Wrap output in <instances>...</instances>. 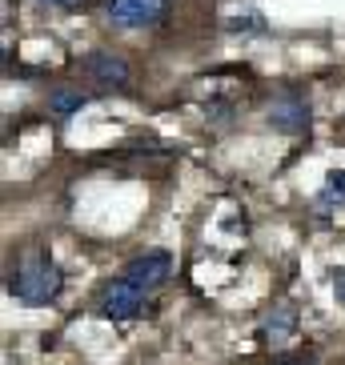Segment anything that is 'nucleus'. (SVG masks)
<instances>
[{
  "label": "nucleus",
  "mask_w": 345,
  "mask_h": 365,
  "mask_svg": "<svg viewBox=\"0 0 345 365\" xmlns=\"http://www.w3.org/2000/svg\"><path fill=\"white\" fill-rule=\"evenodd\" d=\"M85 73L93 76L101 88H113V93H120V88L129 85V65L113 53H93L85 61Z\"/></svg>",
  "instance_id": "obj_5"
},
{
  "label": "nucleus",
  "mask_w": 345,
  "mask_h": 365,
  "mask_svg": "<svg viewBox=\"0 0 345 365\" xmlns=\"http://www.w3.org/2000/svg\"><path fill=\"white\" fill-rule=\"evenodd\" d=\"M48 105H53L61 117H68V113H76V108L85 105V93H73V88H56L53 97H48Z\"/></svg>",
  "instance_id": "obj_9"
},
{
  "label": "nucleus",
  "mask_w": 345,
  "mask_h": 365,
  "mask_svg": "<svg viewBox=\"0 0 345 365\" xmlns=\"http://www.w3.org/2000/svg\"><path fill=\"white\" fill-rule=\"evenodd\" d=\"M48 4H76V0H48Z\"/></svg>",
  "instance_id": "obj_11"
},
{
  "label": "nucleus",
  "mask_w": 345,
  "mask_h": 365,
  "mask_svg": "<svg viewBox=\"0 0 345 365\" xmlns=\"http://www.w3.org/2000/svg\"><path fill=\"white\" fill-rule=\"evenodd\" d=\"M334 297L345 305V269H337V273H334Z\"/></svg>",
  "instance_id": "obj_10"
},
{
  "label": "nucleus",
  "mask_w": 345,
  "mask_h": 365,
  "mask_svg": "<svg viewBox=\"0 0 345 365\" xmlns=\"http://www.w3.org/2000/svg\"><path fill=\"white\" fill-rule=\"evenodd\" d=\"M169 0H108V21L120 29H153Z\"/></svg>",
  "instance_id": "obj_4"
},
{
  "label": "nucleus",
  "mask_w": 345,
  "mask_h": 365,
  "mask_svg": "<svg viewBox=\"0 0 345 365\" xmlns=\"http://www.w3.org/2000/svg\"><path fill=\"white\" fill-rule=\"evenodd\" d=\"M61 285H65V277H61L56 261L44 249L21 253L9 269V293L16 301H24V305H48V301H56Z\"/></svg>",
  "instance_id": "obj_1"
},
{
  "label": "nucleus",
  "mask_w": 345,
  "mask_h": 365,
  "mask_svg": "<svg viewBox=\"0 0 345 365\" xmlns=\"http://www.w3.org/2000/svg\"><path fill=\"white\" fill-rule=\"evenodd\" d=\"M169 273H172V257L165 253V249H149V253L133 257L129 265H125V273H120V277L133 281V285H137V289H145V293H157L165 281H169Z\"/></svg>",
  "instance_id": "obj_3"
},
{
  "label": "nucleus",
  "mask_w": 345,
  "mask_h": 365,
  "mask_svg": "<svg viewBox=\"0 0 345 365\" xmlns=\"http://www.w3.org/2000/svg\"><path fill=\"white\" fill-rule=\"evenodd\" d=\"M293 333H297V309L285 301V305H277V309L269 313V322H265V337H269L273 345H285Z\"/></svg>",
  "instance_id": "obj_6"
},
{
  "label": "nucleus",
  "mask_w": 345,
  "mask_h": 365,
  "mask_svg": "<svg viewBox=\"0 0 345 365\" xmlns=\"http://www.w3.org/2000/svg\"><path fill=\"white\" fill-rule=\"evenodd\" d=\"M321 209H334V205H345V173H329V181H325L321 197H317Z\"/></svg>",
  "instance_id": "obj_8"
},
{
  "label": "nucleus",
  "mask_w": 345,
  "mask_h": 365,
  "mask_svg": "<svg viewBox=\"0 0 345 365\" xmlns=\"http://www.w3.org/2000/svg\"><path fill=\"white\" fill-rule=\"evenodd\" d=\"M305 120H309V108H305V105H281V108H273V125H281V129H302Z\"/></svg>",
  "instance_id": "obj_7"
},
{
  "label": "nucleus",
  "mask_w": 345,
  "mask_h": 365,
  "mask_svg": "<svg viewBox=\"0 0 345 365\" xmlns=\"http://www.w3.org/2000/svg\"><path fill=\"white\" fill-rule=\"evenodd\" d=\"M145 301H149V293L137 289L133 281L117 277V281H108L105 289H101L97 297V313L105 317V322H133L140 309H145Z\"/></svg>",
  "instance_id": "obj_2"
}]
</instances>
